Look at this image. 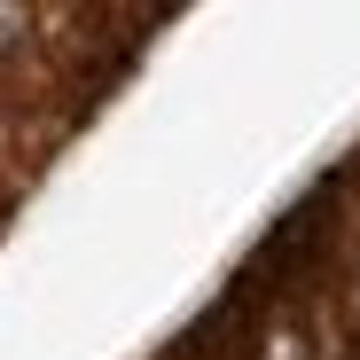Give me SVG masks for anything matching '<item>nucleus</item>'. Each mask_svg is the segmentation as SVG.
<instances>
[{
  "mask_svg": "<svg viewBox=\"0 0 360 360\" xmlns=\"http://www.w3.org/2000/svg\"><path fill=\"white\" fill-rule=\"evenodd\" d=\"M266 360H306V345H297V329H282V337L266 345Z\"/></svg>",
  "mask_w": 360,
  "mask_h": 360,
  "instance_id": "obj_1",
  "label": "nucleus"
}]
</instances>
